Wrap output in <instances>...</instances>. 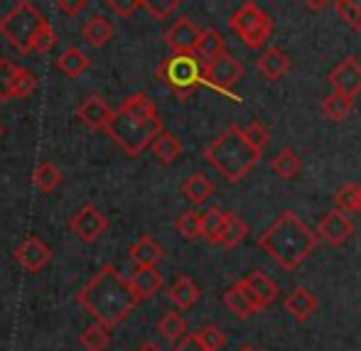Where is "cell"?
Listing matches in <instances>:
<instances>
[{
    "instance_id": "7bdbcfd3",
    "label": "cell",
    "mask_w": 361,
    "mask_h": 351,
    "mask_svg": "<svg viewBox=\"0 0 361 351\" xmlns=\"http://www.w3.org/2000/svg\"><path fill=\"white\" fill-rule=\"evenodd\" d=\"M54 44H57V35H54L52 25H49V27L42 30V32H39V37L35 39L32 52L35 54H47V52H52V49H54Z\"/></svg>"
},
{
    "instance_id": "d4e9b609",
    "label": "cell",
    "mask_w": 361,
    "mask_h": 351,
    "mask_svg": "<svg viewBox=\"0 0 361 351\" xmlns=\"http://www.w3.org/2000/svg\"><path fill=\"white\" fill-rule=\"evenodd\" d=\"M162 248L152 241L150 236H140L138 241L130 246V258H133L135 266H157L162 261Z\"/></svg>"
},
{
    "instance_id": "74e56055",
    "label": "cell",
    "mask_w": 361,
    "mask_h": 351,
    "mask_svg": "<svg viewBox=\"0 0 361 351\" xmlns=\"http://www.w3.org/2000/svg\"><path fill=\"white\" fill-rule=\"evenodd\" d=\"M140 3H143V8L155 20H165V18H170L185 0H140Z\"/></svg>"
},
{
    "instance_id": "f546056e",
    "label": "cell",
    "mask_w": 361,
    "mask_h": 351,
    "mask_svg": "<svg viewBox=\"0 0 361 351\" xmlns=\"http://www.w3.org/2000/svg\"><path fill=\"white\" fill-rule=\"evenodd\" d=\"M79 344L84 347V351H106L111 344V329L104 324L94 322L79 334Z\"/></svg>"
},
{
    "instance_id": "2e32d148",
    "label": "cell",
    "mask_w": 361,
    "mask_h": 351,
    "mask_svg": "<svg viewBox=\"0 0 361 351\" xmlns=\"http://www.w3.org/2000/svg\"><path fill=\"white\" fill-rule=\"evenodd\" d=\"M128 283L133 288V292L138 295V300H147L155 292H160L162 276L155 266H135L133 273L128 276Z\"/></svg>"
},
{
    "instance_id": "f6af8a7d",
    "label": "cell",
    "mask_w": 361,
    "mask_h": 351,
    "mask_svg": "<svg viewBox=\"0 0 361 351\" xmlns=\"http://www.w3.org/2000/svg\"><path fill=\"white\" fill-rule=\"evenodd\" d=\"M86 5H89V0H57V8L62 10L64 15H69V18L79 15Z\"/></svg>"
},
{
    "instance_id": "7402d4cb",
    "label": "cell",
    "mask_w": 361,
    "mask_h": 351,
    "mask_svg": "<svg viewBox=\"0 0 361 351\" xmlns=\"http://www.w3.org/2000/svg\"><path fill=\"white\" fill-rule=\"evenodd\" d=\"M150 147H152V155H155V160L160 162V165H172V162L182 155L180 138H177V135H172V133H167L165 128H162L160 133L152 138Z\"/></svg>"
},
{
    "instance_id": "7a4b0ae2",
    "label": "cell",
    "mask_w": 361,
    "mask_h": 351,
    "mask_svg": "<svg viewBox=\"0 0 361 351\" xmlns=\"http://www.w3.org/2000/svg\"><path fill=\"white\" fill-rule=\"evenodd\" d=\"M160 130V113L145 94H130L118 111H111V118L106 123L109 138L130 157H138L145 147H150L152 138Z\"/></svg>"
},
{
    "instance_id": "8fae6325",
    "label": "cell",
    "mask_w": 361,
    "mask_h": 351,
    "mask_svg": "<svg viewBox=\"0 0 361 351\" xmlns=\"http://www.w3.org/2000/svg\"><path fill=\"white\" fill-rule=\"evenodd\" d=\"M15 261L27 273H39L42 268H47L52 263V248L39 236H30L15 248Z\"/></svg>"
},
{
    "instance_id": "8d00e7d4",
    "label": "cell",
    "mask_w": 361,
    "mask_h": 351,
    "mask_svg": "<svg viewBox=\"0 0 361 351\" xmlns=\"http://www.w3.org/2000/svg\"><path fill=\"white\" fill-rule=\"evenodd\" d=\"M337 13L349 27L361 30V0H337Z\"/></svg>"
},
{
    "instance_id": "1f68e13d",
    "label": "cell",
    "mask_w": 361,
    "mask_h": 351,
    "mask_svg": "<svg viewBox=\"0 0 361 351\" xmlns=\"http://www.w3.org/2000/svg\"><path fill=\"white\" fill-rule=\"evenodd\" d=\"M59 182H62V172H59L57 167L52 165V162H39V165L35 167L32 185L37 187L42 195H49V192H54L59 187Z\"/></svg>"
},
{
    "instance_id": "5bb4252c",
    "label": "cell",
    "mask_w": 361,
    "mask_h": 351,
    "mask_svg": "<svg viewBox=\"0 0 361 351\" xmlns=\"http://www.w3.org/2000/svg\"><path fill=\"white\" fill-rule=\"evenodd\" d=\"M243 285V290H246L248 295L253 297V302L258 304V309H266L268 304H273L278 300V285L273 281L268 273L263 271H251L246 278H241L238 281Z\"/></svg>"
},
{
    "instance_id": "f907efd6",
    "label": "cell",
    "mask_w": 361,
    "mask_h": 351,
    "mask_svg": "<svg viewBox=\"0 0 361 351\" xmlns=\"http://www.w3.org/2000/svg\"><path fill=\"white\" fill-rule=\"evenodd\" d=\"M0 138H3V125H0Z\"/></svg>"
},
{
    "instance_id": "d6986e66",
    "label": "cell",
    "mask_w": 361,
    "mask_h": 351,
    "mask_svg": "<svg viewBox=\"0 0 361 351\" xmlns=\"http://www.w3.org/2000/svg\"><path fill=\"white\" fill-rule=\"evenodd\" d=\"M317 307H319L317 297L305 288H295L286 297V309L295 317V322H307L317 312Z\"/></svg>"
},
{
    "instance_id": "60d3db41",
    "label": "cell",
    "mask_w": 361,
    "mask_h": 351,
    "mask_svg": "<svg viewBox=\"0 0 361 351\" xmlns=\"http://www.w3.org/2000/svg\"><path fill=\"white\" fill-rule=\"evenodd\" d=\"M243 135H246V140L261 152H263V147L268 145V140H271V130H268L263 123H258V121L248 125V128H243Z\"/></svg>"
},
{
    "instance_id": "3957f363",
    "label": "cell",
    "mask_w": 361,
    "mask_h": 351,
    "mask_svg": "<svg viewBox=\"0 0 361 351\" xmlns=\"http://www.w3.org/2000/svg\"><path fill=\"white\" fill-rule=\"evenodd\" d=\"M317 246V233L293 211H283L258 236V248L266 251L286 271H295Z\"/></svg>"
},
{
    "instance_id": "8992f818",
    "label": "cell",
    "mask_w": 361,
    "mask_h": 351,
    "mask_svg": "<svg viewBox=\"0 0 361 351\" xmlns=\"http://www.w3.org/2000/svg\"><path fill=\"white\" fill-rule=\"evenodd\" d=\"M157 76L167 84V89L180 101H187L202 84V62L197 54H172L160 64Z\"/></svg>"
},
{
    "instance_id": "30bf717a",
    "label": "cell",
    "mask_w": 361,
    "mask_h": 351,
    "mask_svg": "<svg viewBox=\"0 0 361 351\" xmlns=\"http://www.w3.org/2000/svg\"><path fill=\"white\" fill-rule=\"evenodd\" d=\"M202 27L190 18H180L165 30V44L175 54H195Z\"/></svg>"
},
{
    "instance_id": "d6a6232c",
    "label": "cell",
    "mask_w": 361,
    "mask_h": 351,
    "mask_svg": "<svg viewBox=\"0 0 361 351\" xmlns=\"http://www.w3.org/2000/svg\"><path fill=\"white\" fill-rule=\"evenodd\" d=\"M157 332L167 339V342H177L182 334H187V322L177 309H170V312L162 314V319L157 322Z\"/></svg>"
},
{
    "instance_id": "cb8c5ba5",
    "label": "cell",
    "mask_w": 361,
    "mask_h": 351,
    "mask_svg": "<svg viewBox=\"0 0 361 351\" xmlns=\"http://www.w3.org/2000/svg\"><path fill=\"white\" fill-rule=\"evenodd\" d=\"M89 67H91V59L86 57V54L81 52L79 47H67L62 54H59V59H57V69L62 71L64 76H69V79H76V76H81Z\"/></svg>"
},
{
    "instance_id": "ffe728a7",
    "label": "cell",
    "mask_w": 361,
    "mask_h": 351,
    "mask_svg": "<svg viewBox=\"0 0 361 351\" xmlns=\"http://www.w3.org/2000/svg\"><path fill=\"white\" fill-rule=\"evenodd\" d=\"M167 297H170V302L177 304L180 309H190L200 302L202 290L197 288L192 278L180 276V278H175V283H172L170 288H167Z\"/></svg>"
},
{
    "instance_id": "484cf974",
    "label": "cell",
    "mask_w": 361,
    "mask_h": 351,
    "mask_svg": "<svg viewBox=\"0 0 361 351\" xmlns=\"http://www.w3.org/2000/svg\"><path fill=\"white\" fill-rule=\"evenodd\" d=\"M224 49H226V42H224V37H221L219 30H214V27L202 30L200 42H197V49H195V54L200 57L202 64L209 62V59H214L216 54L224 52Z\"/></svg>"
},
{
    "instance_id": "e0dca14e",
    "label": "cell",
    "mask_w": 361,
    "mask_h": 351,
    "mask_svg": "<svg viewBox=\"0 0 361 351\" xmlns=\"http://www.w3.org/2000/svg\"><path fill=\"white\" fill-rule=\"evenodd\" d=\"M224 304H226L228 312L236 314L238 319H248V317H253V314L261 312V309H258V304L253 302L251 295L243 290L241 283L231 285V288L224 292Z\"/></svg>"
},
{
    "instance_id": "ba28073f",
    "label": "cell",
    "mask_w": 361,
    "mask_h": 351,
    "mask_svg": "<svg viewBox=\"0 0 361 351\" xmlns=\"http://www.w3.org/2000/svg\"><path fill=\"white\" fill-rule=\"evenodd\" d=\"M202 79H204V84H209L216 91H231L243 79V67L238 64V59H233L224 49L214 59L202 64Z\"/></svg>"
},
{
    "instance_id": "e575fe53",
    "label": "cell",
    "mask_w": 361,
    "mask_h": 351,
    "mask_svg": "<svg viewBox=\"0 0 361 351\" xmlns=\"http://www.w3.org/2000/svg\"><path fill=\"white\" fill-rule=\"evenodd\" d=\"M37 89V76L30 69L18 67L15 71V84H13V99H30Z\"/></svg>"
},
{
    "instance_id": "4fadbf2b",
    "label": "cell",
    "mask_w": 361,
    "mask_h": 351,
    "mask_svg": "<svg viewBox=\"0 0 361 351\" xmlns=\"http://www.w3.org/2000/svg\"><path fill=\"white\" fill-rule=\"evenodd\" d=\"M354 233V223L349 221L347 214L342 211H327L322 218H319V226H317V236L322 241H327L329 246H342L352 238Z\"/></svg>"
},
{
    "instance_id": "9c48e42d",
    "label": "cell",
    "mask_w": 361,
    "mask_h": 351,
    "mask_svg": "<svg viewBox=\"0 0 361 351\" xmlns=\"http://www.w3.org/2000/svg\"><path fill=\"white\" fill-rule=\"evenodd\" d=\"M69 228H72V233L81 243H94L109 228V216L101 214L94 204H84L81 209H76L72 214Z\"/></svg>"
},
{
    "instance_id": "c3c4849f",
    "label": "cell",
    "mask_w": 361,
    "mask_h": 351,
    "mask_svg": "<svg viewBox=\"0 0 361 351\" xmlns=\"http://www.w3.org/2000/svg\"><path fill=\"white\" fill-rule=\"evenodd\" d=\"M357 211L361 214V185H359V197H357Z\"/></svg>"
},
{
    "instance_id": "5b68a950",
    "label": "cell",
    "mask_w": 361,
    "mask_h": 351,
    "mask_svg": "<svg viewBox=\"0 0 361 351\" xmlns=\"http://www.w3.org/2000/svg\"><path fill=\"white\" fill-rule=\"evenodd\" d=\"M47 27H49V20L44 18L30 0L15 3L13 8L0 18V37H3L10 47L23 54L32 52L35 39Z\"/></svg>"
},
{
    "instance_id": "4dcf8cb0",
    "label": "cell",
    "mask_w": 361,
    "mask_h": 351,
    "mask_svg": "<svg viewBox=\"0 0 361 351\" xmlns=\"http://www.w3.org/2000/svg\"><path fill=\"white\" fill-rule=\"evenodd\" d=\"M271 167L281 180H295V177L300 175V170H302V162H300L298 152L286 147V150H281L276 157H273Z\"/></svg>"
},
{
    "instance_id": "ab89813d",
    "label": "cell",
    "mask_w": 361,
    "mask_h": 351,
    "mask_svg": "<svg viewBox=\"0 0 361 351\" xmlns=\"http://www.w3.org/2000/svg\"><path fill=\"white\" fill-rule=\"evenodd\" d=\"M357 197H359V185H344L342 190L334 197V204H337V211L349 214L357 211Z\"/></svg>"
},
{
    "instance_id": "f35d334b",
    "label": "cell",
    "mask_w": 361,
    "mask_h": 351,
    "mask_svg": "<svg viewBox=\"0 0 361 351\" xmlns=\"http://www.w3.org/2000/svg\"><path fill=\"white\" fill-rule=\"evenodd\" d=\"M197 337H200L202 347L207 351H219L224 347V342H226V337H224V332L216 327V324H207V327H202L200 332H197Z\"/></svg>"
},
{
    "instance_id": "bcb514c9",
    "label": "cell",
    "mask_w": 361,
    "mask_h": 351,
    "mask_svg": "<svg viewBox=\"0 0 361 351\" xmlns=\"http://www.w3.org/2000/svg\"><path fill=\"white\" fill-rule=\"evenodd\" d=\"M332 3H334V0H302L305 8L312 10V13H322V10H327Z\"/></svg>"
},
{
    "instance_id": "603a6c76",
    "label": "cell",
    "mask_w": 361,
    "mask_h": 351,
    "mask_svg": "<svg viewBox=\"0 0 361 351\" xmlns=\"http://www.w3.org/2000/svg\"><path fill=\"white\" fill-rule=\"evenodd\" d=\"M81 35H84V39L91 47L101 49L114 39V25H111V20H106L104 15H94V18L86 20Z\"/></svg>"
},
{
    "instance_id": "d590c367",
    "label": "cell",
    "mask_w": 361,
    "mask_h": 351,
    "mask_svg": "<svg viewBox=\"0 0 361 351\" xmlns=\"http://www.w3.org/2000/svg\"><path fill=\"white\" fill-rule=\"evenodd\" d=\"M18 64L10 59H0V101H13V84Z\"/></svg>"
},
{
    "instance_id": "f1b7e54d",
    "label": "cell",
    "mask_w": 361,
    "mask_h": 351,
    "mask_svg": "<svg viewBox=\"0 0 361 351\" xmlns=\"http://www.w3.org/2000/svg\"><path fill=\"white\" fill-rule=\"evenodd\" d=\"M349 113H352V99H349V96L339 94V91H332V94H327L322 99V116L324 118L339 123V121H344Z\"/></svg>"
},
{
    "instance_id": "ee69618b",
    "label": "cell",
    "mask_w": 361,
    "mask_h": 351,
    "mask_svg": "<svg viewBox=\"0 0 361 351\" xmlns=\"http://www.w3.org/2000/svg\"><path fill=\"white\" fill-rule=\"evenodd\" d=\"M175 351H207V349L202 347L197 334H182V337L175 342Z\"/></svg>"
},
{
    "instance_id": "52a82bcc",
    "label": "cell",
    "mask_w": 361,
    "mask_h": 351,
    "mask_svg": "<svg viewBox=\"0 0 361 351\" xmlns=\"http://www.w3.org/2000/svg\"><path fill=\"white\" fill-rule=\"evenodd\" d=\"M228 27L233 30L238 39L248 49H258L271 39L273 35V18L261 10L256 3H243L228 20Z\"/></svg>"
},
{
    "instance_id": "277c9868",
    "label": "cell",
    "mask_w": 361,
    "mask_h": 351,
    "mask_svg": "<svg viewBox=\"0 0 361 351\" xmlns=\"http://www.w3.org/2000/svg\"><path fill=\"white\" fill-rule=\"evenodd\" d=\"M261 155L263 152L256 150L246 140V135H243V130L238 125H228L204 150V157L209 160V165L221 177H226L228 182H241L258 165Z\"/></svg>"
},
{
    "instance_id": "ac0fdd59",
    "label": "cell",
    "mask_w": 361,
    "mask_h": 351,
    "mask_svg": "<svg viewBox=\"0 0 361 351\" xmlns=\"http://www.w3.org/2000/svg\"><path fill=\"white\" fill-rule=\"evenodd\" d=\"M256 67H258V74H261L263 79L278 81L281 76H286L290 71V57L283 52V49L271 47L268 52H263L261 57H258Z\"/></svg>"
},
{
    "instance_id": "4316f807",
    "label": "cell",
    "mask_w": 361,
    "mask_h": 351,
    "mask_svg": "<svg viewBox=\"0 0 361 351\" xmlns=\"http://www.w3.org/2000/svg\"><path fill=\"white\" fill-rule=\"evenodd\" d=\"M248 236V226L241 216L236 214H226L224 218V228H221V236H219V246L224 248H236L243 238Z\"/></svg>"
},
{
    "instance_id": "7c38bea8",
    "label": "cell",
    "mask_w": 361,
    "mask_h": 351,
    "mask_svg": "<svg viewBox=\"0 0 361 351\" xmlns=\"http://www.w3.org/2000/svg\"><path fill=\"white\" fill-rule=\"evenodd\" d=\"M329 84L334 91L354 99L357 94H361V64L357 57H347L329 71Z\"/></svg>"
},
{
    "instance_id": "7dc6e473",
    "label": "cell",
    "mask_w": 361,
    "mask_h": 351,
    "mask_svg": "<svg viewBox=\"0 0 361 351\" xmlns=\"http://www.w3.org/2000/svg\"><path fill=\"white\" fill-rule=\"evenodd\" d=\"M135 351H165V349H160L155 342H145V344H140V347L135 349Z\"/></svg>"
},
{
    "instance_id": "836d02e7",
    "label": "cell",
    "mask_w": 361,
    "mask_h": 351,
    "mask_svg": "<svg viewBox=\"0 0 361 351\" xmlns=\"http://www.w3.org/2000/svg\"><path fill=\"white\" fill-rule=\"evenodd\" d=\"M175 228L185 241H195V238H200V211L197 209L182 211L175 221Z\"/></svg>"
},
{
    "instance_id": "83f0119b",
    "label": "cell",
    "mask_w": 361,
    "mask_h": 351,
    "mask_svg": "<svg viewBox=\"0 0 361 351\" xmlns=\"http://www.w3.org/2000/svg\"><path fill=\"white\" fill-rule=\"evenodd\" d=\"M224 218H226V211H221L219 207H209L204 214H200V236L207 238L209 243H214V246H219Z\"/></svg>"
},
{
    "instance_id": "681fc988",
    "label": "cell",
    "mask_w": 361,
    "mask_h": 351,
    "mask_svg": "<svg viewBox=\"0 0 361 351\" xmlns=\"http://www.w3.org/2000/svg\"><path fill=\"white\" fill-rule=\"evenodd\" d=\"M238 351H253L251 347H243V349H238Z\"/></svg>"
},
{
    "instance_id": "44dd1931",
    "label": "cell",
    "mask_w": 361,
    "mask_h": 351,
    "mask_svg": "<svg viewBox=\"0 0 361 351\" xmlns=\"http://www.w3.org/2000/svg\"><path fill=\"white\" fill-rule=\"evenodd\" d=\"M182 195H185L195 207H202L209 202L212 195H214V182H212L204 172H195V175L187 177L185 185H182Z\"/></svg>"
},
{
    "instance_id": "6da1fadb",
    "label": "cell",
    "mask_w": 361,
    "mask_h": 351,
    "mask_svg": "<svg viewBox=\"0 0 361 351\" xmlns=\"http://www.w3.org/2000/svg\"><path fill=\"white\" fill-rule=\"evenodd\" d=\"M76 302L94 317V322L114 329L138 307L140 300L128 278L121 276L114 266H106L79 290Z\"/></svg>"
},
{
    "instance_id": "b9f144b4",
    "label": "cell",
    "mask_w": 361,
    "mask_h": 351,
    "mask_svg": "<svg viewBox=\"0 0 361 351\" xmlns=\"http://www.w3.org/2000/svg\"><path fill=\"white\" fill-rule=\"evenodd\" d=\"M106 5H109L118 18H130V15H135L143 8L140 0H106Z\"/></svg>"
},
{
    "instance_id": "9a60e30c",
    "label": "cell",
    "mask_w": 361,
    "mask_h": 351,
    "mask_svg": "<svg viewBox=\"0 0 361 351\" xmlns=\"http://www.w3.org/2000/svg\"><path fill=\"white\" fill-rule=\"evenodd\" d=\"M79 121L89 130H106V123L111 118V106L106 104V99H101L99 94H91L84 99V104L76 109Z\"/></svg>"
}]
</instances>
